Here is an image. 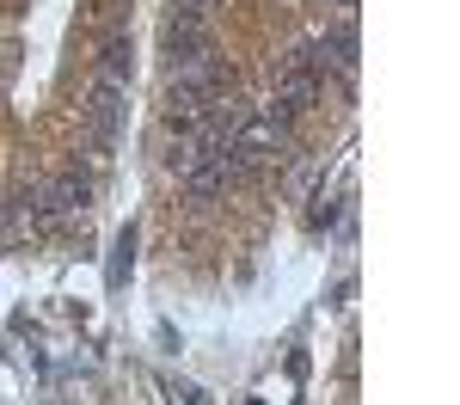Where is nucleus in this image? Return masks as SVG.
I'll use <instances>...</instances> for the list:
<instances>
[{
	"label": "nucleus",
	"mask_w": 460,
	"mask_h": 405,
	"mask_svg": "<svg viewBox=\"0 0 460 405\" xmlns=\"http://www.w3.org/2000/svg\"><path fill=\"white\" fill-rule=\"evenodd\" d=\"M227 86H234V68L203 49V56H178L172 68H166V99H197V105H215V99H227Z\"/></svg>",
	"instance_id": "1"
},
{
	"label": "nucleus",
	"mask_w": 460,
	"mask_h": 405,
	"mask_svg": "<svg viewBox=\"0 0 460 405\" xmlns=\"http://www.w3.org/2000/svg\"><path fill=\"white\" fill-rule=\"evenodd\" d=\"M160 49L166 56H203V49H215V31H209V19L203 13H172L166 25H160Z\"/></svg>",
	"instance_id": "2"
},
{
	"label": "nucleus",
	"mask_w": 460,
	"mask_h": 405,
	"mask_svg": "<svg viewBox=\"0 0 460 405\" xmlns=\"http://www.w3.org/2000/svg\"><path fill=\"white\" fill-rule=\"evenodd\" d=\"M86 123H93L99 142H111V136L123 129V92H117V86H93V99H86Z\"/></svg>",
	"instance_id": "3"
},
{
	"label": "nucleus",
	"mask_w": 460,
	"mask_h": 405,
	"mask_svg": "<svg viewBox=\"0 0 460 405\" xmlns=\"http://www.w3.org/2000/svg\"><path fill=\"white\" fill-rule=\"evenodd\" d=\"M129 74H136V49H129V37H105V49H99V86H129Z\"/></svg>",
	"instance_id": "4"
},
{
	"label": "nucleus",
	"mask_w": 460,
	"mask_h": 405,
	"mask_svg": "<svg viewBox=\"0 0 460 405\" xmlns=\"http://www.w3.org/2000/svg\"><path fill=\"white\" fill-rule=\"evenodd\" d=\"M209 6L215 0H172V13H203V19H209Z\"/></svg>",
	"instance_id": "5"
},
{
	"label": "nucleus",
	"mask_w": 460,
	"mask_h": 405,
	"mask_svg": "<svg viewBox=\"0 0 460 405\" xmlns=\"http://www.w3.org/2000/svg\"><path fill=\"white\" fill-rule=\"evenodd\" d=\"M338 6V19H356V0H332Z\"/></svg>",
	"instance_id": "6"
}]
</instances>
